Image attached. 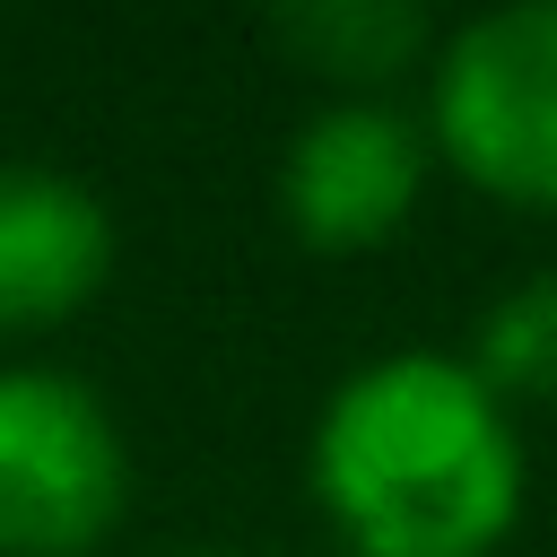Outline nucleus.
Here are the masks:
<instances>
[{
	"label": "nucleus",
	"instance_id": "nucleus-8",
	"mask_svg": "<svg viewBox=\"0 0 557 557\" xmlns=\"http://www.w3.org/2000/svg\"><path fill=\"white\" fill-rule=\"evenodd\" d=\"M191 557H226V548H191Z\"/></svg>",
	"mask_w": 557,
	"mask_h": 557
},
{
	"label": "nucleus",
	"instance_id": "nucleus-4",
	"mask_svg": "<svg viewBox=\"0 0 557 557\" xmlns=\"http://www.w3.org/2000/svg\"><path fill=\"white\" fill-rule=\"evenodd\" d=\"M418 183H426V131L383 96H348V104L313 113L278 165L287 226L322 252L383 244L418 209Z\"/></svg>",
	"mask_w": 557,
	"mask_h": 557
},
{
	"label": "nucleus",
	"instance_id": "nucleus-6",
	"mask_svg": "<svg viewBox=\"0 0 557 557\" xmlns=\"http://www.w3.org/2000/svg\"><path fill=\"white\" fill-rule=\"evenodd\" d=\"M278 35L322 78H348V87H383L426 52V17L409 0H313V9H287Z\"/></svg>",
	"mask_w": 557,
	"mask_h": 557
},
{
	"label": "nucleus",
	"instance_id": "nucleus-5",
	"mask_svg": "<svg viewBox=\"0 0 557 557\" xmlns=\"http://www.w3.org/2000/svg\"><path fill=\"white\" fill-rule=\"evenodd\" d=\"M104 261L113 226L96 191H78L70 174L0 165V331H35L87 305L104 287Z\"/></svg>",
	"mask_w": 557,
	"mask_h": 557
},
{
	"label": "nucleus",
	"instance_id": "nucleus-2",
	"mask_svg": "<svg viewBox=\"0 0 557 557\" xmlns=\"http://www.w3.org/2000/svg\"><path fill=\"white\" fill-rule=\"evenodd\" d=\"M426 139L479 191L557 209V0L487 9L444 44Z\"/></svg>",
	"mask_w": 557,
	"mask_h": 557
},
{
	"label": "nucleus",
	"instance_id": "nucleus-7",
	"mask_svg": "<svg viewBox=\"0 0 557 557\" xmlns=\"http://www.w3.org/2000/svg\"><path fill=\"white\" fill-rule=\"evenodd\" d=\"M470 374L496 400H557V270H531L487 305Z\"/></svg>",
	"mask_w": 557,
	"mask_h": 557
},
{
	"label": "nucleus",
	"instance_id": "nucleus-3",
	"mask_svg": "<svg viewBox=\"0 0 557 557\" xmlns=\"http://www.w3.org/2000/svg\"><path fill=\"white\" fill-rule=\"evenodd\" d=\"M122 513V435L70 374H0V557H87Z\"/></svg>",
	"mask_w": 557,
	"mask_h": 557
},
{
	"label": "nucleus",
	"instance_id": "nucleus-1",
	"mask_svg": "<svg viewBox=\"0 0 557 557\" xmlns=\"http://www.w3.org/2000/svg\"><path fill=\"white\" fill-rule=\"evenodd\" d=\"M313 496L357 557H487L522 513V435L470 357L400 348L331 392Z\"/></svg>",
	"mask_w": 557,
	"mask_h": 557
}]
</instances>
